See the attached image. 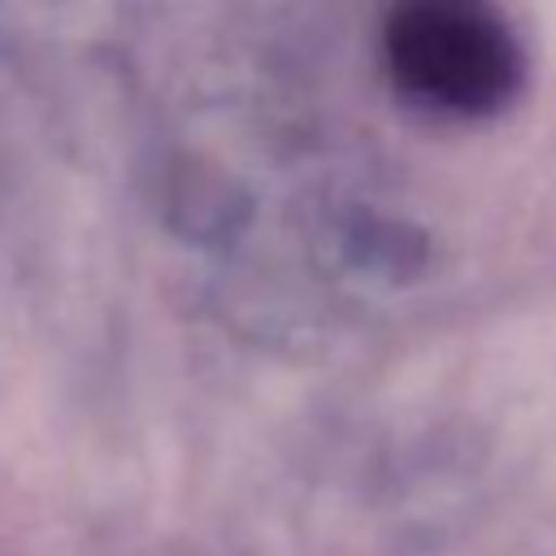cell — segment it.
<instances>
[{
	"mask_svg": "<svg viewBox=\"0 0 556 556\" xmlns=\"http://www.w3.org/2000/svg\"><path fill=\"white\" fill-rule=\"evenodd\" d=\"M382 52L395 87L443 117H486L521 83V48L491 0H395Z\"/></svg>",
	"mask_w": 556,
	"mask_h": 556,
	"instance_id": "6da1fadb",
	"label": "cell"
}]
</instances>
